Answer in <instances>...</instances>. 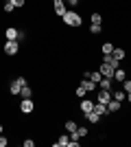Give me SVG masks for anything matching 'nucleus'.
I'll use <instances>...</instances> for the list:
<instances>
[{"label":"nucleus","mask_w":131,"mask_h":147,"mask_svg":"<svg viewBox=\"0 0 131 147\" xmlns=\"http://www.w3.org/2000/svg\"><path fill=\"white\" fill-rule=\"evenodd\" d=\"M127 99H129V103H131V92H127Z\"/></svg>","instance_id":"473e14b6"},{"label":"nucleus","mask_w":131,"mask_h":147,"mask_svg":"<svg viewBox=\"0 0 131 147\" xmlns=\"http://www.w3.org/2000/svg\"><path fill=\"white\" fill-rule=\"evenodd\" d=\"M0 134H2V125H0Z\"/></svg>","instance_id":"72a5a7b5"},{"label":"nucleus","mask_w":131,"mask_h":147,"mask_svg":"<svg viewBox=\"0 0 131 147\" xmlns=\"http://www.w3.org/2000/svg\"><path fill=\"white\" fill-rule=\"evenodd\" d=\"M100 75H103V77H109V79H114V68L109 66V64H105V61H103V66H100Z\"/></svg>","instance_id":"39448f33"},{"label":"nucleus","mask_w":131,"mask_h":147,"mask_svg":"<svg viewBox=\"0 0 131 147\" xmlns=\"http://www.w3.org/2000/svg\"><path fill=\"white\" fill-rule=\"evenodd\" d=\"M76 134H79V138L87 136V127H76Z\"/></svg>","instance_id":"bb28decb"},{"label":"nucleus","mask_w":131,"mask_h":147,"mask_svg":"<svg viewBox=\"0 0 131 147\" xmlns=\"http://www.w3.org/2000/svg\"><path fill=\"white\" fill-rule=\"evenodd\" d=\"M85 119H87L90 123H98V121H100V114H98L96 110H92V112H87V114H85Z\"/></svg>","instance_id":"ddd939ff"},{"label":"nucleus","mask_w":131,"mask_h":147,"mask_svg":"<svg viewBox=\"0 0 131 147\" xmlns=\"http://www.w3.org/2000/svg\"><path fill=\"white\" fill-rule=\"evenodd\" d=\"M125 79H127V70H122V68H116V70H114V81H120V84H122Z\"/></svg>","instance_id":"0eeeda50"},{"label":"nucleus","mask_w":131,"mask_h":147,"mask_svg":"<svg viewBox=\"0 0 131 147\" xmlns=\"http://www.w3.org/2000/svg\"><path fill=\"white\" fill-rule=\"evenodd\" d=\"M18 84H20V86H22V88H24V86H29V81H26L24 77H18Z\"/></svg>","instance_id":"c85d7f7f"},{"label":"nucleus","mask_w":131,"mask_h":147,"mask_svg":"<svg viewBox=\"0 0 131 147\" xmlns=\"http://www.w3.org/2000/svg\"><path fill=\"white\" fill-rule=\"evenodd\" d=\"M100 51H103V55H109V53L114 51V44H109V42L103 44V49H100Z\"/></svg>","instance_id":"412c9836"},{"label":"nucleus","mask_w":131,"mask_h":147,"mask_svg":"<svg viewBox=\"0 0 131 147\" xmlns=\"http://www.w3.org/2000/svg\"><path fill=\"white\" fill-rule=\"evenodd\" d=\"M13 5H15V9H20V7H24V0H13Z\"/></svg>","instance_id":"c756f323"},{"label":"nucleus","mask_w":131,"mask_h":147,"mask_svg":"<svg viewBox=\"0 0 131 147\" xmlns=\"http://www.w3.org/2000/svg\"><path fill=\"white\" fill-rule=\"evenodd\" d=\"M81 86L85 88L87 92H92V90H96V88H98V84H94L92 79H85V77H83V81H81Z\"/></svg>","instance_id":"6e6552de"},{"label":"nucleus","mask_w":131,"mask_h":147,"mask_svg":"<svg viewBox=\"0 0 131 147\" xmlns=\"http://www.w3.org/2000/svg\"><path fill=\"white\" fill-rule=\"evenodd\" d=\"M53 2H55V0H53Z\"/></svg>","instance_id":"f704fd0d"},{"label":"nucleus","mask_w":131,"mask_h":147,"mask_svg":"<svg viewBox=\"0 0 131 147\" xmlns=\"http://www.w3.org/2000/svg\"><path fill=\"white\" fill-rule=\"evenodd\" d=\"M33 108H35V105H33V101H31V99H22V103H20V110L24 112V114H31V112H33Z\"/></svg>","instance_id":"7ed1b4c3"},{"label":"nucleus","mask_w":131,"mask_h":147,"mask_svg":"<svg viewBox=\"0 0 131 147\" xmlns=\"http://www.w3.org/2000/svg\"><path fill=\"white\" fill-rule=\"evenodd\" d=\"M33 145H35V141H31V138H26V141H24V147H33Z\"/></svg>","instance_id":"7c9ffc66"},{"label":"nucleus","mask_w":131,"mask_h":147,"mask_svg":"<svg viewBox=\"0 0 131 147\" xmlns=\"http://www.w3.org/2000/svg\"><path fill=\"white\" fill-rule=\"evenodd\" d=\"M18 51H20L18 40H7V42H5V53H7V55H15Z\"/></svg>","instance_id":"f03ea898"},{"label":"nucleus","mask_w":131,"mask_h":147,"mask_svg":"<svg viewBox=\"0 0 131 147\" xmlns=\"http://www.w3.org/2000/svg\"><path fill=\"white\" fill-rule=\"evenodd\" d=\"M94 110L103 117V114H107V103H100V101H98V103H94Z\"/></svg>","instance_id":"a211bd4d"},{"label":"nucleus","mask_w":131,"mask_h":147,"mask_svg":"<svg viewBox=\"0 0 131 147\" xmlns=\"http://www.w3.org/2000/svg\"><path fill=\"white\" fill-rule=\"evenodd\" d=\"M92 24H100V22H103V18H100V13H92Z\"/></svg>","instance_id":"5701e85b"},{"label":"nucleus","mask_w":131,"mask_h":147,"mask_svg":"<svg viewBox=\"0 0 131 147\" xmlns=\"http://www.w3.org/2000/svg\"><path fill=\"white\" fill-rule=\"evenodd\" d=\"M100 31H103V26H100V24H92V26H90V33H94V35H98Z\"/></svg>","instance_id":"b1692460"},{"label":"nucleus","mask_w":131,"mask_h":147,"mask_svg":"<svg viewBox=\"0 0 131 147\" xmlns=\"http://www.w3.org/2000/svg\"><path fill=\"white\" fill-rule=\"evenodd\" d=\"M122 90H125V92H131V79H125V81H122Z\"/></svg>","instance_id":"393cba45"},{"label":"nucleus","mask_w":131,"mask_h":147,"mask_svg":"<svg viewBox=\"0 0 131 147\" xmlns=\"http://www.w3.org/2000/svg\"><path fill=\"white\" fill-rule=\"evenodd\" d=\"M9 90H11V94H13V97H18V94H20L22 86L18 84V79H13V81H11V88H9Z\"/></svg>","instance_id":"4468645a"},{"label":"nucleus","mask_w":131,"mask_h":147,"mask_svg":"<svg viewBox=\"0 0 131 147\" xmlns=\"http://www.w3.org/2000/svg\"><path fill=\"white\" fill-rule=\"evenodd\" d=\"M68 143H70V136L63 134V136H59V141L55 143V147H68Z\"/></svg>","instance_id":"2eb2a0df"},{"label":"nucleus","mask_w":131,"mask_h":147,"mask_svg":"<svg viewBox=\"0 0 131 147\" xmlns=\"http://www.w3.org/2000/svg\"><path fill=\"white\" fill-rule=\"evenodd\" d=\"M92 110H94V103L90 101V99H83V101H81V112L87 114V112H92Z\"/></svg>","instance_id":"1a4fd4ad"},{"label":"nucleus","mask_w":131,"mask_h":147,"mask_svg":"<svg viewBox=\"0 0 131 147\" xmlns=\"http://www.w3.org/2000/svg\"><path fill=\"white\" fill-rule=\"evenodd\" d=\"M112 97L116 99V101H120V103H122V101L127 99V92H125V90H116V92H112Z\"/></svg>","instance_id":"dca6fc26"},{"label":"nucleus","mask_w":131,"mask_h":147,"mask_svg":"<svg viewBox=\"0 0 131 147\" xmlns=\"http://www.w3.org/2000/svg\"><path fill=\"white\" fill-rule=\"evenodd\" d=\"M76 127H79V125H76L74 121H68V123H66V129H68L70 134H72V132H76Z\"/></svg>","instance_id":"4be33fe9"},{"label":"nucleus","mask_w":131,"mask_h":147,"mask_svg":"<svg viewBox=\"0 0 131 147\" xmlns=\"http://www.w3.org/2000/svg\"><path fill=\"white\" fill-rule=\"evenodd\" d=\"M112 55L114 57H116V59H125V55H127V53H125V51H122V49H116V46H114V51H112Z\"/></svg>","instance_id":"6ab92c4d"},{"label":"nucleus","mask_w":131,"mask_h":147,"mask_svg":"<svg viewBox=\"0 0 131 147\" xmlns=\"http://www.w3.org/2000/svg\"><path fill=\"white\" fill-rule=\"evenodd\" d=\"M2 9H5V13H11L13 9H15V5H13V0H7V2H5V7H2Z\"/></svg>","instance_id":"aec40b11"},{"label":"nucleus","mask_w":131,"mask_h":147,"mask_svg":"<svg viewBox=\"0 0 131 147\" xmlns=\"http://www.w3.org/2000/svg\"><path fill=\"white\" fill-rule=\"evenodd\" d=\"M63 22H66L68 26H74V29H76V26H81V24H83V18H81L76 11H66V16H63Z\"/></svg>","instance_id":"f257e3e1"},{"label":"nucleus","mask_w":131,"mask_h":147,"mask_svg":"<svg viewBox=\"0 0 131 147\" xmlns=\"http://www.w3.org/2000/svg\"><path fill=\"white\" fill-rule=\"evenodd\" d=\"M20 97H22V99H31V97H33L31 86H24V88H22V90H20Z\"/></svg>","instance_id":"f3484780"},{"label":"nucleus","mask_w":131,"mask_h":147,"mask_svg":"<svg viewBox=\"0 0 131 147\" xmlns=\"http://www.w3.org/2000/svg\"><path fill=\"white\" fill-rule=\"evenodd\" d=\"M98 101H100V103H109V101H112V90H103V88H98Z\"/></svg>","instance_id":"20e7f679"},{"label":"nucleus","mask_w":131,"mask_h":147,"mask_svg":"<svg viewBox=\"0 0 131 147\" xmlns=\"http://www.w3.org/2000/svg\"><path fill=\"white\" fill-rule=\"evenodd\" d=\"M120 110V101H116V99L112 97V101L107 103V112H118Z\"/></svg>","instance_id":"f8f14e48"},{"label":"nucleus","mask_w":131,"mask_h":147,"mask_svg":"<svg viewBox=\"0 0 131 147\" xmlns=\"http://www.w3.org/2000/svg\"><path fill=\"white\" fill-rule=\"evenodd\" d=\"M112 84H114V79H109V77H103V79L98 81V88H103V90H112Z\"/></svg>","instance_id":"9d476101"},{"label":"nucleus","mask_w":131,"mask_h":147,"mask_svg":"<svg viewBox=\"0 0 131 147\" xmlns=\"http://www.w3.org/2000/svg\"><path fill=\"white\" fill-rule=\"evenodd\" d=\"M79 2H81V0H68V5H70V7H76Z\"/></svg>","instance_id":"2f4dec72"},{"label":"nucleus","mask_w":131,"mask_h":147,"mask_svg":"<svg viewBox=\"0 0 131 147\" xmlns=\"http://www.w3.org/2000/svg\"><path fill=\"white\" fill-rule=\"evenodd\" d=\"M55 13L59 16V18L66 16V5H63V0H55Z\"/></svg>","instance_id":"423d86ee"},{"label":"nucleus","mask_w":131,"mask_h":147,"mask_svg":"<svg viewBox=\"0 0 131 147\" xmlns=\"http://www.w3.org/2000/svg\"><path fill=\"white\" fill-rule=\"evenodd\" d=\"M7 143H9V138H7V136H2V134H0V147H7Z\"/></svg>","instance_id":"cd10ccee"},{"label":"nucleus","mask_w":131,"mask_h":147,"mask_svg":"<svg viewBox=\"0 0 131 147\" xmlns=\"http://www.w3.org/2000/svg\"><path fill=\"white\" fill-rule=\"evenodd\" d=\"M18 33H20V29H13V26H9V29L5 31L7 40H18Z\"/></svg>","instance_id":"9b49d317"},{"label":"nucleus","mask_w":131,"mask_h":147,"mask_svg":"<svg viewBox=\"0 0 131 147\" xmlns=\"http://www.w3.org/2000/svg\"><path fill=\"white\" fill-rule=\"evenodd\" d=\"M85 94H87V90H85V88H83V86H79V88H76V97H85Z\"/></svg>","instance_id":"a878e982"}]
</instances>
